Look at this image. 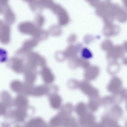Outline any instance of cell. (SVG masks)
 <instances>
[{
    "label": "cell",
    "mask_w": 127,
    "mask_h": 127,
    "mask_svg": "<svg viewBox=\"0 0 127 127\" xmlns=\"http://www.w3.org/2000/svg\"><path fill=\"white\" fill-rule=\"evenodd\" d=\"M93 127H106L102 123L99 124H95Z\"/></svg>",
    "instance_id": "cell-6"
},
{
    "label": "cell",
    "mask_w": 127,
    "mask_h": 127,
    "mask_svg": "<svg viewBox=\"0 0 127 127\" xmlns=\"http://www.w3.org/2000/svg\"><path fill=\"white\" fill-rule=\"evenodd\" d=\"M29 127H49L42 119L37 118L32 120L29 123Z\"/></svg>",
    "instance_id": "cell-3"
},
{
    "label": "cell",
    "mask_w": 127,
    "mask_h": 127,
    "mask_svg": "<svg viewBox=\"0 0 127 127\" xmlns=\"http://www.w3.org/2000/svg\"><path fill=\"white\" fill-rule=\"evenodd\" d=\"M76 112L77 114L81 116L85 113V109L83 106L79 107L77 108Z\"/></svg>",
    "instance_id": "cell-5"
},
{
    "label": "cell",
    "mask_w": 127,
    "mask_h": 127,
    "mask_svg": "<svg viewBox=\"0 0 127 127\" xmlns=\"http://www.w3.org/2000/svg\"><path fill=\"white\" fill-rule=\"evenodd\" d=\"M80 122L83 127H93L95 124L94 116L90 113H85L81 116Z\"/></svg>",
    "instance_id": "cell-1"
},
{
    "label": "cell",
    "mask_w": 127,
    "mask_h": 127,
    "mask_svg": "<svg viewBox=\"0 0 127 127\" xmlns=\"http://www.w3.org/2000/svg\"><path fill=\"white\" fill-rule=\"evenodd\" d=\"M53 11L57 15H58L59 18H60V20H68V15L66 11L62 8L61 6L59 5H54L52 7Z\"/></svg>",
    "instance_id": "cell-2"
},
{
    "label": "cell",
    "mask_w": 127,
    "mask_h": 127,
    "mask_svg": "<svg viewBox=\"0 0 127 127\" xmlns=\"http://www.w3.org/2000/svg\"><path fill=\"white\" fill-rule=\"evenodd\" d=\"M63 126L64 127H78L77 125L75 119L72 118H69Z\"/></svg>",
    "instance_id": "cell-4"
},
{
    "label": "cell",
    "mask_w": 127,
    "mask_h": 127,
    "mask_svg": "<svg viewBox=\"0 0 127 127\" xmlns=\"http://www.w3.org/2000/svg\"><path fill=\"white\" fill-rule=\"evenodd\" d=\"M126 127H127V124H126Z\"/></svg>",
    "instance_id": "cell-7"
}]
</instances>
